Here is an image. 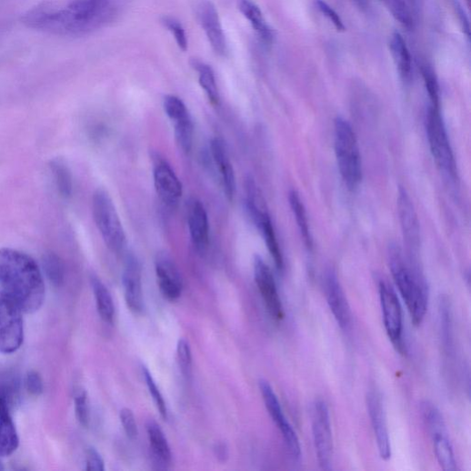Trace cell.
I'll use <instances>...</instances> for the list:
<instances>
[{
	"label": "cell",
	"instance_id": "30bf717a",
	"mask_svg": "<svg viewBox=\"0 0 471 471\" xmlns=\"http://www.w3.org/2000/svg\"><path fill=\"white\" fill-rule=\"evenodd\" d=\"M153 179L156 194L169 207H176L183 195V185L170 164L159 153H152Z\"/></svg>",
	"mask_w": 471,
	"mask_h": 471
},
{
	"label": "cell",
	"instance_id": "44dd1931",
	"mask_svg": "<svg viewBox=\"0 0 471 471\" xmlns=\"http://www.w3.org/2000/svg\"><path fill=\"white\" fill-rule=\"evenodd\" d=\"M210 149L213 160L220 172L225 195L228 201H233L236 194V176L226 145L222 138L215 137L211 141Z\"/></svg>",
	"mask_w": 471,
	"mask_h": 471
},
{
	"label": "cell",
	"instance_id": "f546056e",
	"mask_svg": "<svg viewBox=\"0 0 471 471\" xmlns=\"http://www.w3.org/2000/svg\"><path fill=\"white\" fill-rule=\"evenodd\" d=\"M256 225L264 236L266 245L276 268L283 270L284 259L270 215H266Z\"/></svg>",
	"mask_w": 471,
	"mask_h": 471
},
{
	"label": "cell",
	"instance_id": "7a4b0ae2",
	"mask_svg": "<svg viewBox=\"0 0 471 471\" xmlns=\"http://www.w3.org/2000/svg\"><path fill=\"white\" fill-rule=\"evenodd\" d=\"M0 286L25 313L43 306L45 287L42 273L29 256L13 249H0Z\"/></svg>",
	"mask_w": 471,
	"mask_h": 471
},
{
	"label": "cell",
	"instance_id": "7c38bea8",
	"mask_svg": "<svg viewBox=\"0 0 471 471\" xmlns=\"http://www.w3.org/2000/svg\"><path fill=\"white\" fill-rule=\"evenodd\" d=\"M254 270L256 285L270 316L276 321H282L285 316L284 308L271 269L262 257L256 256L254 260Z\"/></svg>",
	"mask_w": 471,
	"mask_h": 471
},
{
	"label": "cell",
	"instance_id": "e575fe53",
	"mask_svg": "<svg viewBox=\"0 0 471 471\" xmlns=\"http://www.w3.org/2000/svg\"><path fill=\"white\" fill-rule=\"evenodd\" d=\"M143 376L146 384V386L148 388L149 394L154 401V404L156 406V409L159 410L162 417L165 420L168 419L169 413L167 409V406L165 403V400L162 395V392L158 386H156L152 375L147 370L146 367H142Z\"/></svg>",
	"mask_w": 471,
	"mask_h": 471
},
{
	"label": "cell",
	"instance_id": "7402d4cb",
	"mask_svg": "<svg viewBox=\"0 0 471 471\" xmlns=\"http://www.w3.org/2000/svg\"><path fill=\"white\" fill-rule=\"evenodd\" d=\"M259 387L266 407L272 420L282 433L283 438L294 435L296 432L289 422L286 420L281 405L270 383L265 379H261L259 381Z\"/></svg>",
	"mask_w": 471,
	"mask_h": 471
},
{
	"label": "cell",
	"instance_id": "9c48e42d",
	"mask_svg": "<svg viewBox=\"0 0 471 471\" xmlns=\"http://www.w3.org/2000/svg\"><path fill=\"white\" fill-rule=\"evenodd\" d=\"M312 433L314 446L321 467L330 470L334 459V437L329 408L326 402L318 401L314 405L312 416Z\"/></svg>",
	"mask_w": 471,
	"mask_h": 471
},
{
	"label": "cell",
	"instance_id": "e0dca14e",
	"mask_svg": "<svg viewBox=\"0 0 471 471\" xmlns=\"http://www.w3.org/2000/svg\"><path fill=\"white\" fill-rule=\"evenodd\" d=\"M196 13L213 50L218 55H225L227 52L226 41L215 5L209 0H202Z\"/></svg>",
	"mask_w": 471,
	"mask_h": 471
},
{
	"label": "cell",
	"instance_id": "60d3db41",
	"mask_svg": "<svg viewBox=\"0 0 471 471\" xmlns=\"http://www.w3.org/2000/svg\"><path fill=\"white\" fill-rule=\"evenodd\" d=\"M318 10L334 25L338 32H345L346 26L339 15L324 0H316Z\"/></svg>",
	"mask_w": 471,
	"mask_h": 471
},
{
	"label": "cell",
	"instance_id": "d590c367",
	"mask_svg": "<svg viewBox=\"0 0 471 471\" xmlns=\"http://www.w3.org/2000/svg\"><path fill=\"white\" fill-rule=\"evenodd\" d=\"M75 409L78 422L85 427L90 424V407L87 392L85 389H78L75 395Z\"/></svg>",
	"mask_w": 471,
	"mask_h": 471
},
{
	"label": "cell",
	"instance_id": "74e56055",
	"mask_svg": "<svg viewBox=\"0 0 471 471\" xmlns=\"http://www.w3.org/2000/svg\"><path fill=\"white\" fill-rule=\"evenodd\" d=\"M422 72L431 105L440 107L439 86L434 71L428 66H424Z\"/></svg>",
	"mask_w": 471,
	"mask_h": 471
},
{
	"label": "cell",
	"instance_id": "d6986e66",
	"mask_svg": "<svg viewBox=\"0 0 471 471\" xmlns=\"http://www.w3.org/2000/svg\"><path fill=\"white\" fill-rule=\"evenodd\" d=\"M187 221L192 243L200 254H205L209 245V222L206 210L201 201H187Z\"/></svg>",
	"mask_w": 471,
	"mask_h": 471
},
{
	"label": "cell",
	"instance_id": "2e32d148",
	"mask_svg": "<svg viewBox=\"0 0 471 471\" xmlns=\"http://www.w3.org/2000/svg\"><path fill=\"white\" fill-rule=\"evenodd\" d=\"M398 209L405 241L412 259L420 247V225L415 205L405 189H400Z\"/></svg>",
	"mask_w": 471,
	"mask_h": 471
},
{
	"label": "cell",
	"instance_id": "ffe728a7",
	"mask_svg": "<svg viewBox=\"0 0 471 471\" xmlns=\"http://www.w3.org/2000/svg\"><path fill=\"white\" fill-rule=\"evenodd\" d=\"M19 446V436L5 392H0V456H9Z\"/></svg>",
	"mask_w": 471,
	"mask_h": 471
},
{
	"label": "cell",
	"instance_id": "8d00e7d4",
	"mask_svg": "<svg viewBox=\"0 0 471 471\" xmlns=\"http://www.w3.org/2000/svg\"><path fill=\"white\" fill-rule=\"evenodd\" d=\"M177 360L180 369L185 377H190L193 371V356L189 343L180 339L177 345Z\"/></svg>",
	"mask_w": 471,
	"mask_h": 471
},
{
	"label": "cell",
	"instance_id": "5b68a950",
	"mask_svg": "<svg viewBox=\"0 0 471 471\" xmlns=\"http://www.w3.org/2000/svg\"><path fill=\"white\" fill-rule=\"evenodd\" d=\"M93 214L108 249L115 255L123 254L127 246L125 232L110 195L104 189L94 195Z\"/></svg>",
	"mask_w": 471,
	"mask_h": 471
},
{
	"label": "cell",
	"instance_id": "4316f807",
	"mask_svg": "<svg viewBox=\"0 0 471 471\" xmlns=\"http://www.w3.org/2000/svg\"><path fill=\"white\" fill-rule=\"evenodd\" d=\"M146 432L155 456L165 463L171 462L173 458L171 446L161 426L155 421L150 420L146 424Z\"/></svg>",
	"mask_w": 471,
	"mask_h": 471
},
{
	"label": "cell",
	"instance_id": "cb8c5ba5",
	"mask_svg": "<svg viewBox=\"0 0 471 471\" xmlns=\"http://www.w3.org/2000/svg\"><path fill=\"white\" fill-rule=\"evenodd\" d=\"M239 9L250 22L261 40L265 44L270 45L274 38L273 32L256 4L253 0H240Z\"/></svg>",
	"mask_w": 471,
	"mask_h": 471
},
{
	"label": "cell",
	"instance_id": "f35d334b",
	"mask_svg": "<svg viewBox=\"0 0 471 471\" xmlns=\"http://www.w3.org/2000/svg\"><path fill=\"white\" fill-rule=\"evenodd\" d=\"M440 319L444 344L446 347H450L452 340L451 311L448 302L444 298L440 302Z\"/></svg>",
	"mask_w": 471,
	"mask_h": 471
},
{
	"label": "cell",
	"instance_id": "d6a6232c",
	"mask_svg": "<svg viewBox=\"0 0 471 471\" xmlns=\"http://www.w3.org/2000/svg\"><path fill=\"white\" fill-rule=\"evenodd\" d=\"M380 2L403 26L412 28L414 21L406 0H380Z\"/></svg>",
	"mask_w": 471,
	"mask_h": 471
},
{
	"label": "cell",
	"instance_id": "f6af8a7d",
	"mask_svg": "<svg viewBox=\"0 0 471 471\" xmlns=\"http://www.w3.org/2000/svg\"><path fill=\"white\" fill-rule=\"evenodd\" d=\"M455 10L456 13V15L459 19V22L461 24L462 29L464 33L466 34V37L469 38V24L468 20L464 13V10L462 9L461 5L458 3H455Z\"/></svg>",
	"mask_w": 471,
	"mask_h": 471
},
{
	"label": "cell",
	"instance_id": "ab89813d",
	"mask_svg": "<svg viewBox=\"0 0 471 471\" xmlns=\"http://www.w3.org/2000/svg\"><path fill=\"white\" fill-rule=\"evenodd\" d=\"M163 24L175 35L180 49L185 52L188 48V41L182 24L172 17H165L163 19Z\"/></svg>",
	"mask_w": 471,
	"mask_h": 471
},
{
	"label": "cell",
	"instance_id": "b9f144b4",
	"mask_svg": "<svg viewBox=\"0 0 471 471\" xmlns=\"http://www.w3.org/2000/svg\"><path fill=\"white\" fill-rule=\"evenodd\" d=\"M120 421L126 436L130 439H135L138 435L135 416L130 409L125 408L120 412Z\"/></svg>",
	"mask_w": 471,
	"mask_h": 471
},
{
	"label": "cell",
	"instance_id": "3957f363",
	"mask_svg": "<svg viewBox=\"0 0 471 471\" xmlns=\"http://www.w3.org/2000/svg\"><path fill=\"white\" fill-rule=\"evenodd\" d=\"M388 262L392 277L407 305L412 322L419 326L425 319L429 300L426 278L414 259L406 260L397 246H390Z\"/></svg>",
	"mask_w": 471,
	"mask_h": 471
},
{
	"label": "cell",
	"instance_id": "603a6c76",
	"mask_svg": "<svg viewBox=\"0 0 471 471\" xmlns=\"http://www.w3.org/2000/svg\"><path fill=\"white\" fill-rule=\"evenodd\" d=\"M389 50L396 65L397 70L405 83H409L412 78V56L403 35L395 33L389 39Z\"/></svg>",
	"mask_w": 471,
	"mask_h": 471
},
{
	"label": "cell",
	"instance_id": "9a60e30c",
	"mask_svg": "<svg viewBox=\"0 0 471 471\" xmlns=\"http://www.w3.org/2000/svg\"><path fill=\"white\" fill-rule=\"evenodd\" d=\"M326 299L334 316L343 330H348L352 323L351 307L335 271L329 270L325 276Z\"/></svg>",
	"mask_w": 471,
	"mask_h": 471
},
{
	"label": "cell",
	"instance_id": "f1b7e54d",
	"mask_svg": "<svg viewBox=\"0 0 471 471\" xmlns=\"http://www.w3.org/2000/svg\"><path fill=\"white\" fill-rule=\"evenodd\" d=\"M192 65L198 72L199 85L205 92L210 103L215 106H218L220 96L212 67L196 59L192 61Z\"/></svg>",
	"mask_w": 471,
	"mask_h": 471
},
{
	"label": "cell",
	"instance_id": "277c9868",
	"mask_svg": "<svg viewBox=\"0 0 471 471\" xmlns=\"http://www.w3.org/2000/svg\"><path fill=\"white\" fill-rule=\"evenodd\" d=\"M335 145L341 176L348 189L355 191L362 182V159L356 135L343 117L336 119Z\"/></svg>",
	"mask_w": 471,
	"mask_h": 471
},
{
	"label": "cell",
	"instance_id": "bcb514c9",
	"mask_svg": "<svg viewBox=\"0 0 471 471\" xmlns=\"http://www.w3.org/2000/svg\"><path fill=\"white\" fill-rule=\"evenodd\" d=\"M467 2H469V0H467Z\"/></svg>",
	"mask_w": 471,
	"mask_h": 471
},
{
	"label": "cell",
	"instance_id": "8992f818",
	"mask_svg": "<svg viewBox=\"0 0 471 471\" xmlns=\"http://www.w3.org/2000/svg\"><path fill=\"white\" fill-rule=\"evenodd\" d=\"M426 132L434 160L451 178L456 175V165L440 107L430 105L426 117Z\"/></svg>",
	"mask_w": 471,
	"mask_h": 471
},
{
	"label": "cell",
	"instance_id": "52a82bcc",
	"mask_svg": "<svg viewBox=\"0 0 471 471\" xmlns=\"http://www.w3.org/2000/svg\"><path fill=\"white\" fill-rule=\"evenodd\" d=\"M21 308L3 291L0 292V353L13 354L24 343Z\"/></svg>",
	"mask_w": 471,
	"mask_h": 471
},
{
	"label": "cell",
	"instance_id": "ba28073f",
	"mask_svg": "<svg viewBox=\"0 0 471 471\" xmlns=\"http://www.w3.org/2000/svg\"><path fill=\"white\" fill-rule=\"evenodd\" d=\"M379 298L386 333L401 354L406 353L404 340L403 309L398 296L387 283H379Z\"/></svg>",
	"mask_w": 471,
	"mask_h": 471
},
{
	"label": "cell",
	"instance_id": "7bdbcfd3",
	"mask_svg": "<svg viewBox=\"0 0 471 471\" xmlns=\"http://www.w3.org/2000/svg\"><path fill=\"white\" fill-rule=\"evenodd\" d=\"M86 469L90 471H104L105 461L100 453L94 447L87 451Z\"/></svg>",
	"mask_w": 471,
	"mask_h": 471
},
{
	"label": "cell",
	"instance_id": "6da1fadb",
	"mask_svg": "<svg viewBox=\"0 0 471 471\" xmlns=\"http://www.w3.org/2000/svg\"><path fill=\"white\" fill-rule=\"evenodd\" d=\"M120 0H47L22 16L29 29L58 35H90L116 17Z\"/></svg>",
	"mask_w": 471,
	"mask_h": 471
},
{
	"label": "cell",
	"instance_id": "4fadbf2b",
	"mask_svg": "<svg viewBox=\"0 0 471 471\" xmlns=\"http://www.w3.org/2000/svg\"><path fill=\"white\" fill-rule=\"evenodd\" d=\"M367 412L375 434L377 450L383 460L391 457V443L386 424V416L382 398L377 391L371 390L366 396Z\"/></svg>",
	"mask_w": 471,
	"mask_h": 471
},
{
	"label": "cell",
	"instance_id": "836d02e7",
	"mask_svg": "<svg viewBox=\"0 0 471 471\" xmlns=\"http://www.w3.org/2000/svg\"><path fill=\"white\" fill-rule=\"evenodd\" d=\"M43 266L48 279L55 286H61L64 282L65 270L61 259L53 253L45 254L43 257Z\"/></svg>",
	"mask_w": 471,
	"mask_h": 471
},
{
	"label": "cell",
	"instance_id": "484cf974",
	"mask_svg": "<svg viewBox=\"0 0 471 471\" xmlns=\"http://www.w3.org/2000/svg\"><path fill=\"white\" fill-rule=\"evenodd\" d=\"M434 451L441 467L446 471L457 469L452 445L448 439L447 432L442 431L431 435Z\"/></svg>",
	"mask_w": 471,
	"mask_h": 471
},
{
	"label": "cell",
	"instance_id": "8fae6325",
	"mask_svg": "<svg viewBox=\"0 0 471 471\" xmlns=\"http://www.w3.org/2000/svg\"><path fill=\"white\" fill-rule=\"evenodd\" d=\"M164 108L174 124L178 145L184 152H190L194 140V124L185 104L177 96L168 95L165 99Z\"/></svg>",
	"mask_w": 471,
	"mask_h": 471
},
{
	"label": "cell",
	"instance_id": "4dcf8cb0",
	"mask_svg": "<svg viewBox=\"0 0 471 471\" xmlns=\"http://www.w3.org/2000/svg\"><path fill=\"white\" fill-rule=\"evenodd\" d=\"M289 203L291 209L294 213L295 218L296 220V224L301 233L304 243L307 248H311L312 237L306 208L296 191L293 190L289 193Z\"/></svg>",
	"mask_w": 471,
	"mask_h": 471
},
{
	"label": "cell",
	"instance_id": "83f0119b",
	"mask_svg": "<svg viewBox=\"0 0 471 471\" xmlns=\"http://www.w3.org/2000/svg\"><path fill=\"white\" fill-rule=\"evenodd\" d=\"M246 205L256 225L266 215H269L266 200L253 178L249 177L246 182Z\"/></svg>",
	"mask_w": 471,
	"mask_h": 471
},
{
	"label": "cell",
	"instance_id": "5bb4252c",
	"mask_svg": "<svg viewBox=\"0 0 471 471\" xmlns=\"http://www.w3.org/2000/svg\"><path fill=\"white\" fill-rule=\"evenodd\" d=\"M155 270L164 296L170 301L177 300L182 296L184 282L173 258L165 252L156 255Z\"/></svg>",
	"mask_w": 471,
	"mask_h": 471
},
{
	"label": "cell",
	"instance_id": "ee69618b",
	"mask_svg": "<svg viewBox=\"0 0 471 471\" xmlns=\"http://www.w3.org/2000/svg\"><path fill=\"white\" fill-rule=\"evenodd\" d=\"M26 387L31 395L39 396L43 394L44 384L40 375L35 371L28 373L26 377Z\"/></svg>",
	"mask_w": 471,
	"mask_h": 471
},
{
	"label": "cell",
	"instance_id": "ac0fdd59",
	"mask_svg": "<svg viewBox=\"0 0 471 471\" xmlns=\"http://www.w3.org/2000/svg\"><path fill=\"white\" fill-rule=\"evenodd\" d=\"M123 286L128 308L135 313H141L144 309L142 273L140 263L133 254H128L125 259Z\"/></svg>",
	"mask_w": 471,
	"mask_h": 471
},
{
	"label": "cell",
	"instance_id": "1f68e13d",
	"mask_svg": "<svg viewBox=\"0 0 471 471\" xmlns=\"http://www.w3.org/2000/svg\"><path fill=\"white\" fill-rule=\"evenodd\" d=\"M51 169L59 193L65 198L70 197L73 191V184L67 166L63 162L55 160L52 162Z\"/></svg>",
	"mask_w": 471,
	"mask_h": 471
},
{
	"label": "cell",
	"instance_id": "d4e9b609",
	"mask_svg": "<svg viewBox=\"0 0 471 471\" xmlns=\"http://www.w3.org/2000/svg\"><path fill=\"white\" fill-rule=\"evenodd\" d=\"M91 284L102 320L106 324L112 325L114 323L115 310L111 293L96 276H92Z\"/></svg>",
	"mask_w": 471,
	"mask_h": 471
}]
</instances>
